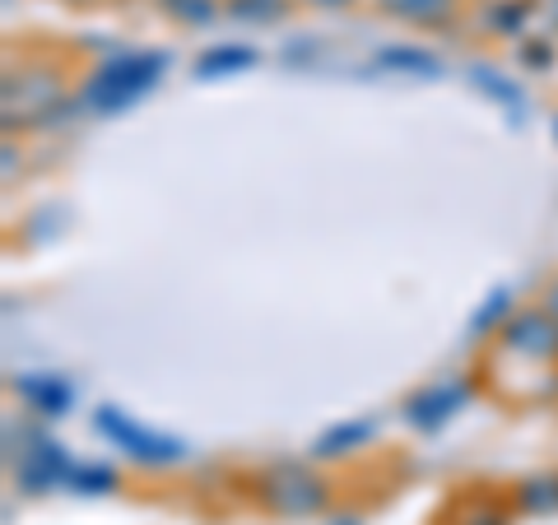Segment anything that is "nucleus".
Masks as SVG:
<instances>
[{"label": "nucleus", "instance_id": "nucleus-1", "mask_svg": "<svg viewBox=\"0 0 558 525\" xmlns=\"http://www.w3.org/2000/svg\"><path fill=\"white\" fill-rule=\"evenodd\" d=\"M266 502L275 506V512H284V516L317 512V506L326 502V488H322V479L303 475V469H284V475L266 479Z\"/></svg>", "mask_w": 558, "mask_h": 525}, {"label": "nucleus", "instance_id": "nucleus-2", "mask_svg": "<svg viewBox=\"0 0 558 525\" xmlns=\"http://www.w3.org/2000/svg\"><path fill=\"white\" fill-rule=\"evenodd\" d=\"M508 349H517V354H526V358H554L558 354V317H549L545 307L517 317L508 330Z\"/></svg>", "mask_w": 558, "mask_h": 525}, {"label": "nucleus", "instance_id": "nucleus-3", "mask_svg": "<svg viewBox=\"0 0 558 525\" xmlns=\"http://www.w3.org/2000/svg\"><path fill=\"white\" fill-rule=\"evenodd\" d=\"M154 61H121V65H108L102 75L89 84V102H98V108H117V102H126V98H135V89L140 84H149L154 75Z\"/></svg>", "mask_w": 558, "mask_h": 525}, {"label": "nucleus", "instance_id": "nucleus-4", "mask_svg": "<svg viewBox=\"0 0 558 525\" xmlns=\"http://www.w3.org/2000/svg\"><path fill=\"white\" fill-rule=\"evenodd\" d=\"M10 89H24V98H5V112L14 117V108H24L20 117H38L47 102H57V94H61V80L57 75H20V84H14V75L5 80Z\"/></svg>", "mask_w": 558, "mask_h": 525}, {"label": "nucleus", "instance_id": "nucleus-5", "mask_svg": "<svg viewBox=\"0 0 558 525\" xmlns=\"http://www.w3.org/2000/svg\"><path fill=\"white\" fill-rule=\"evenodd\" d=\"M377 5L396 14V20L418 24V28H438L457 14V0H377Z\"/></svg>", "mask_w": 558, "mask_h": 525}, {"label": "nucleus", "instance_id": "nucleus-6", "mask_svg": "<svg viewBox=\"0 0 558 525\" xmlns=\"http://www.w3.org/2000/svg\"><path fill=\"white\" fill-rule=\"evenodd\" d=\"M238 20H279L284 14V0H233Z\"/></svg>", "mask_w": 558, "mask_h": 525}, {"label": "nucleus", "instance_id": "nucleus-7", "mask_svg": "<svg viewBox=\"0 0 558 525\" xmlns=\"http://www.w3.org/2000/svg\"><path fill=\"white\" fill-rule=\"evenodd\" d=\"M545 312H549V317H558V279H554L549 293H545Z\"/></svg>", "mask_w": 558, "mask_h": 525}]
</instances>
